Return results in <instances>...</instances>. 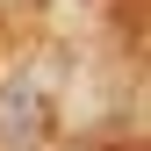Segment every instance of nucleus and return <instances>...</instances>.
Returning a JSON list of instances; mask_svg holds the SVG:
<instances>
[{
	"label": "nucleus",
	"instance_id": "1",
	"mask_svg": "<svg viewBox=\"0 0 151 151\" xmlns=\"http://www.w3.org/2000/svg\"><path fill=\"white\" fill-rule=\"evenodd\" d=\"M50 129H58V115H50V93L36 79L0 86V151H43Z\"/></svg>",
	"mask_w": 151,
	"mask_h": 151
}]
</instances>
